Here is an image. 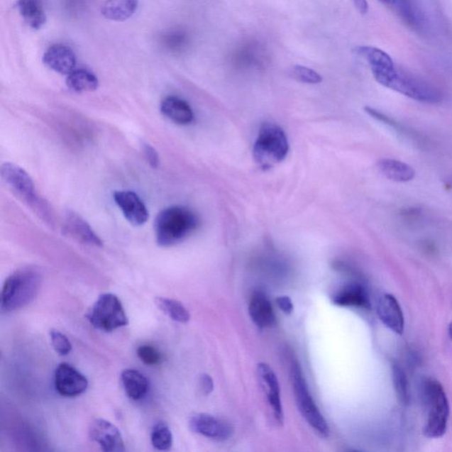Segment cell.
I'll return each mask as SVG.
<instances>
[{"instance_id":"cell-1","label":"cell","mask_w":452,"mask_h":452,"mask_svg":"<svg viewBox=\"0 0 452 452\" xmlns=\"http://www.w3.org/2000/svg\"><path fill=\"white\" fill-rule=\"evenodd\" d=\"M199 226V219L190 209L171 206L158 213L155 219V241L162 248L172 247L189 237Z\"/></svg>"},{"instance_id":"cell-2","label":"cell","mask_w":452,"mask_h":452,"mask_svg":"<svg viewBox=\"0 0 452 452\" xmlns=\"http://www.w3.org/2000/svg\"><path fill=\"white\" fill-rule=\"evenodd\" d=\"M42 283V273L38 268L28 266L14 271L3 285L0 303L2 312L19 310L33 302Z\"/></svg>"},{"instance_id":"cell-3","label":"cell","mask_w":452,"mask_h":452,"mask_svg":"<svg viewBox=\"0 0 452 452\" xmlns=\"http://www.w3.org/2000/svg\"><path fill=\"white\" fill-rule=\"evenodd\" d=\"M375 79L386 88L419 102L436 104L443 100V93L436 87L396 67L375 75Z\"/></svg>"},{"instance_id":"cell-4","label":"cell","mask_w":452,"mask_h":452,"mask_svg":"<svg viewBox=\"0 0 452 452\" xmlns=\"http://www.w3.org/2000/svg\"><path fill=\"white\" fill-rule=\"evenodd\" d=\"M288 152L287 136L281 126L274 123H264L259 129L253 149L256 165L266 171L284 161Z\"/></svg>"},{"instance_id":"cell-5","label":"cell","mask_w":452,"mask_h":452,"mask_svg":"<svg viewBox=\"0 0 452 452\" xmlns=\"http://www.w3.org/2000/svg\"><path fill=\"white\" fill-rule=\"evenodd\" d=\"M1 178L16 197L33 209L43 220L52 222L50 208L38 197L33 180L24 169L13 162H5L1 166Z\"/></svg>"},{"instance_id":"cell-6","label":"cell","mask_w":452,"mask_h":452,"mask_svg":"<svg viewBox=\"0 0 452 452\" xmlns=\"http://www.w3.org/2000/svg\"><path fill=\"white\" fill-rule=\"evenodd\" d=\"M428 419L424 434L429 439H439L446 433L450 416L449 401L443 387L436 380L429 379L424 385Z\"/></svg>"},{"instance_id":"cell-7","label":"cell","mask_w":452,"mask_h":452,"mask_svg":"<svg viewBox=\"0 0 452 452\" xmlns=\"http://www.w3.org/2000/svg\"><path fill=\"white\" fill-rule=\"evenodd\" d=\"M291 375L296 404H297L299 413L318 436L326 439L330 436V426L318 409L309 392V386L307 385L306 379L303 377L302 368L298 363L292 364Z\"/></svg>"},{"instance_id":"cell-8","label":"cell","mask_w":452,"mask_h":452,"mask_svg":"<svg viewBox=\"0 0 452 452\" xmlns=\"http://www.w3.org/2000/svg\"><path fill=\"white\" fill-rule=\"evenodd\" d=\"M87 319L94 328L104 332H111L128 324L121 302L113 294L100 295L87 314Z\"/></svg>"},{"instance_id":"cell-9","label":"cell","mask_w":452,"mask_h":452,"mask_svg":"<svg viewBox=\"0 0 452 452\" xmlns=\"http://www.w3.org/2000/svg\"><path fill=\"white\" fill-rule=\"evenodd\" d=\"M189 426L192 431L219 442L230 439L234 432L229 422L208 414L192 416Z\"/></svg>"},{"instance_id":"cell-10","label":"cell","mask_w":452,"mask_h":452,"mask_svg":"<svg viewBox=\"0 0 452 452\" xmlns=\"http://www.w3.org/2000/svg\"><path fill=\"white\" fill-rule=\"evenodd\" d=\"M54 385L61 396L74 397L86 392L89 386L88 380L67 363L57 366L54 375Z\"/></svg>"},{"instance_id":"cell-11","label":"cell","mask_w":452,"mask_h":452,"mask_svg":"<svg viewBox=\"0 0 452 452\" xmlns=\"http://www.w3.org/2000/svg\"><path fill=\"white\" fill-rule=\"evenodd\" d=\"M89 435L93 442L99 444L106 452L125 451L124 441L121 431L113 423L97 419L89 425Z\"/></svg>"},{"instance_id":"cell-12","label":"cell","mask_w":452,"mask_h":452,"mask_svg":"<svg viewBox=\"0 0 452 452\" xmlns=\"http://www.w3.org/2000/svg\"><path fill=\"white\" fill-rule=\"evenodd\" d=\"M114 201L121 209L123 215L131 225L140 226L149 219V212L142 199L132 191H118L114 194Z\"/></svg>"},{"instance_id":"cell-13","label":"cell","mask_w":452,"mask_h":452,"mask_svg":"<svg viewBox=\"0 0 452 452\" xmlns=\"http://www.w3.org/2000/svg\"><path fill=\"white\" fill-rule=\"evenodd\" d=\"M63 226L64 233L79 243L97 248L103 247V241L99 235L81 216L76 213L67 212L65 216Z\"/></svg>"},{"instance_id":"cell-14","label":"cell","mask_w":452,"mask_h":452,"mask_svg":"<svg viewBox=\"0 0 452 452\" xmlns=\"http://www.w3.org/2000/svg\"><path fill=\"white\" fill-rule=\"evenodd\" d=\"M379 319L394 334L402 335L404 331V316L400 304L392 294L381 296L377 302Z\"/></svg>"},{"instance_id":"cell-15","label":"cell","mask_w":452,"mask_h":452,"mask_svg":"<svg viewBox=\"0 0 452 452\" xmlns=\"http://www.w3.org/2000/svg\"><path fill=\"white\" fill-rule=\"evenodd\" d=\"M258 375L261 380L264 389L267 392L268 400L273 411L275 419L280 423H284V411L282 406L280 382L274 370L269 364L259 363L258 367Z\"/></svg>"},{"instance_id":"cell-16","label":"cell","mask_w":452,"mask_h":452,"mask_svg":"<svg viewBox=\"0 0 452 452\" xmlns=\"http://www.w3.org/2000/svg\"><path fill=\"white\" fill-rule=\"evenodd\" d=\"M43 60L50 70L61 75H70L76 66L75 54L70 47L63 45L50 46Z\"/></svg>"},{"instance_id":"cell-17","label":"cell","mask_w":452,"mask_h":452,"mask_svg":"<svg viewBox=\"0 0 452 452\" xmlns=\"http://www.w3.org/2000/svg\"><path fill=\"white\" fill-rule=\"evenodd\" d=\"M248 313L253 323L261 329L276 324V314L269 298L263 292H255L248 305Z\"/></svg>"},{"instance_id":"cell-18","label":"cell","mask_w":452,"mask_h":452,"mask_svg":"<svg viewBox=\"0 0 452 452\" xmlns=\"http://www.w3.org/2000/svg\"><path fill=\"white\" fill-rule=\"evenodd\" d=\"M335 305L340 307H356L368 309L370 307V297L363 285L349 283L336 292L332 297Z\"/></svg>"},{"instance_id":"cell-19","label":"cell","mask_w":452,"mask_h":452,"mask_svg":"<svg viewBox=\"0 0 452 452\" xmlns=\"http://www.w3.org/2000/svg\"><path fill=\"white\" fill-rule=\"evenodd\" d=\"M161 113L166 118L179 125H189L194 121V114L189 103L178 97L170 96L162 101Z\"/></svg>"},{"instance_id":"cell-20","label":"cell","mask_w":452,"mask_h":452,"mask_svg":"<svg viewBox=\"0 0 452 452\" xmlns=\"http://www.w3.org/2000/svg\"><path fill=\"white\" fill-rule=\"evenodd\" d=\"M380 172L387 179L395 182H409L415 177V171L406 162L392 158H383L377 162Z\"/></svg>"},{"instance_id":"cell-21","label":"cell","mask_w":452,"mask_h":452,"mask_svg":"<svg viewBox=\"0 0 452 452\" xmlns=\"http://www.w3.org/2000/svg\"><path fill=\"white\" fill-rule=\"evenodd\" d=\"M138 4V0H106L101 7V13L107 20L124 21L135 14Z\"/></svg>"},{"instance_id":"cell-22","label":"cell","mask_w":452,"mask_h":452,"mask_svg":"<svg viewBox=\"0 0 452 452\" xmlns=\"http://www.w3.org/2000/svg\"><path fill=\"white\" fill-rule=\"evenodd\" d=\"M121 381L126 395L133 400H140L149 392V380L138 370H126L122 372Z\"/></svg>"},{"instance_id":"cell-23","label":"cell","mask_w":452,"mask_h":452,"mask_svg":"<svg viewBox=\"0 0 452 452\" xmlns=\"http://www.w3.org/2000/svg\"><path fill=\"white\" fill-rule=\"evenodd\" d=\"M16 6L28 26L34 30H39L45 24L46 14L40 0H18Z\"/></svg>"},{"instance_id":"cell-24","label":"cell","mask_w":452,"mask_h":452,"mask_svg":"<svg viewBox=\"0 0 452 452\" xmlns=\"http://www.w3.org/2000/svg\"><path fill=\"white\" fill-rule=\"evenodd\" d=\"M97 76L86 70H75L67 79L68 88L75 92H90L99 88Z\"/></svg>"},{"instance_id":"cell-25","label":"cell","mask_w":452,"mask_h":452,"mask_svg":"<svg viewBox=\"0 0 452 452\" xmlns=\"http://www.w3.org/2000/svg\"><path fill=\"white\" fill-rule=\"evenodd\" d=\"M155 302L158 309L167 314L172 320L180 324H187L190 321L189 310L183 306L182 302L164 297L155 298Z\"/></svg>"},{"instance_id":"cell-26","label":"cell","mask_w":452,"mask_h":452,"mask_svg":"<svg viewBox=\"0 0 452 452\" xmlns=\"http://www.w3.org/2000/svg\"><path fill=\"white\" fill-rule=\"evenodd\" d=\"M392 381L397 399L403 404L410 402L409 383L406 373L399 363H394L392 366Z\"/></svg>"},{"instance_id":"cell-27","label":"cell","mask_w":452,"mask_h":452,"mask_svg":"<svg viewBox=\"0 0 452 452\" xmlns=\"http://www.w3.org/2000/svg\"><path fill=\"white\" fill-rule=\"evenodd\" d=\"M172 434L167 423H155L151 432L152 446L158 451H169L172 448Z\"/></svg>"},{"instance_id":"cell-28","label":"cell","mask_w":452,"mask_h":452,"mask_svg":"<svg viewBox=\"0 0 452 452\" xmlns=\"http://www.w3.org/2000/svg\"><path fill=\"white\" fill-rule=\"evenodd\" d=\"M364 109L365 111H366L368 115L371 116L372 118L377 119V121L385 123L386 126H388L390 128L395 130V131L400 133L401 136L417 140V143L419 142V137L418 135H416L414 131H411V130L408 129L402 124H399V123L397 122L395 119H393L389 117V116H387L385 114L381 113V111L374 109V108L370 106L365 107Z\"/></svg>"},{"instance_id":"cell-29","label":"cell","mask_w":452,"mask_h":452,"mask_svg":"<svg viewBox=\"0 0 452 452\" xmlns=\"http://www.w3.org/2000/svg\"><path fill=\"white\" fill-rule=\"evenodd\" d=\"M290 76L296 81L306 83V84H318L323 82V77L316 71L309 67L299 66V65L292 67Z\"/></svg>"},{"instance_id":"cell-30","label":"cell","mask_w":452,"mask_h":452,"mask_svg":"<svg viewBox=\"0 0 452 452\" xmlns=\"http://www.w3.org/2000/svg\"><path fill=\"white\" fill-rule=\"evenodd\" d=\"M50 336L54 350L60 356H66L70 353L72 345L66 335L61 334L59 331L53 330L50 331Z\"/></svg>"},{"instance_id":"cell-31","label":"cell","mask_w":452,"mask_h":452,"mask_svg":"<svg viewBox=\"0 0 452 452\" xmlns=\"http://www.w3.org/2000/svg\"><path fill=\"white\" fill-rule=\"evenodd\" d=\"M137 355L148 366H155V365L161 363L162 361L161 353L155 347L149 345L139 346L137 349Z\"/></svg>"},{"instance_id":"cell-32","label":"cell","mask_w":452,"mask_h":452,"mask_svg":"<svg viewBox=\"0 0 452 452\" xmlns=\"http://www.w3.org/2000/svg\"><path fill=\"white\" fill-rule=\"evenodd\" d=\"M143 151L151 167L154 169L158 168L159 165H160V158H159L158 151L148 143L143 144Z\"/></svg>"},{"instance_id":"cell-33","label":"cell","mask_w":452,"mask_h":452,"mask_svg":"<svg viewBox=\"0 0 452 452\" xmlns=\"http://www.w3.org/2000/svg\"><path fill=\"white\" fill-rule=\"evenodd\" d=\"M199 385H200L202 392L206 396L209 395V394L213 392V390H214V381H213L211 375L207 374L201 375Z\"/></svg>"},{"instance_id":"cell-34","label":"cell","mask_w":452,"mask_h":452,"mask_svg":"<svg viewBox=\"0 0 452 452\" xmlns=\"http://www.w3.org/2000/svg\"><path fill=\"white\" fill-rule=\"evenodd\" d=\"M278 307L283 311L285 314H290L294 309V303L288 296H280L276 299Z\"/></svg>"},{"instance_id":"cell-35","label":"cell","mask_w":452,"mask_h":452,"mask_svg":"<svg viewBox=\"0 0 452 452\" xmlns=\"http://www.w3.org/2000/svg\"><path fill=\"white\" fill-rule=\"evenodd\" d=\"M353 2L360 14L365 16L368 13L370 6H368V0H353Z\"/></svg>"},{"instance_id":"cell-36","label":"cell","mask_w":452,"mask_h":452,"mask_svg":"<svg viewBox=\"0 0 452 452\" xmlns=\"http://www.w3.org/2000/svg\"><path fill=\"white\" fill-rule=\"evenodd\" d=\"M379 1L385 4V6L390 7L392 6V4L395 2V0H379Z\"/></svg>"},{"instance_id":"cell-37","label":"cell","mask_w":452,"mask_h":452,"mask_svg":"<svg viewBox=\"0 0 452 452\" xmlns=\"http://www.w3.org/2000/svg\"><path fill=\"white\" fill-rule=\"evenodd\" d=\"M448 331H449L450 338L452 340V321L449 325V328H448Z\"/></svg>"},{"instance_id":"cell-38","label":"cell","mask_w":452,"mask_h":452,"mask_svg":"<svg viewBox=\"0 0 452 452\" xmlns=\"http://www.w3.org/2000/svg\"><path fill=\"white\" fill-rule=\"evenodd\" d=\"M447 185L449 186L450 187H451V189H452V176L450 177L449 179H448Z\"/></svg>"}]
</instances>
